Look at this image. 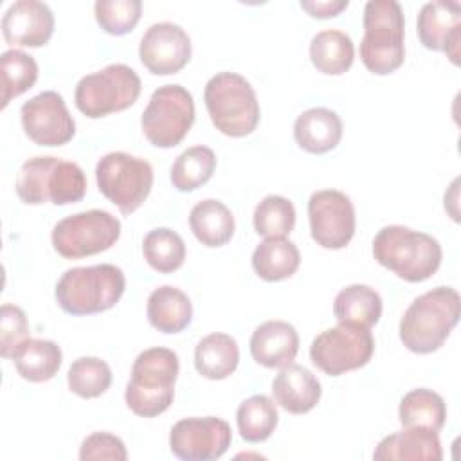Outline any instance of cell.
Masks as SVG:
<instances>
[{"instance_id": "12", "label": "cell", "mask_w": 461, "mask_h": 461, "mask_svg": "<svg viewBox=\"0 0 461 461\" xmlns=\"http://www.w3.org/2000/svg\"><path fill=\"white\" fill-rule=\"evenodd\" d=\"M375 351V339L369 328L339 322L335 328L321 331L312 346V362L326 375L339 376L364 367Z\"/></svg>"}, {"instance_id": "10", "label": "cell", "mask_w": 461, "mask_h": 461, "mask_svg": "<svg viewBox=\"0 0 461 461\" xmlns=\"http://www.w3.org/2000/svg\"><path fill=\"white\" fill-rule=\"evenodd\" d=\"M194 122V101L182 85H162L142 112L140 126L149 144L173 148L184 140Z\"/></svg>"}, {"instance_id": "6", "label": "cell", "mask_w": 461, "mask_h": 461, "mask_svg": "<svg viewBox=\"0 0 461 461\" xmlns=\"http://www.w3.org/2000/svg\"><path fill=\"white\" fill-rule=\"evenodd\" d=\"M14 187L23 203L67 205L83 200L86 176L76 162L50 155L32 157L22 164Z\"/></svg>"}, {"instance_id": "21", "label": "cell", "mask_w": 461, "mask_h": 461, "mask_svg": "<svg viewBox=\"0 0 461 461\" xmlns=\"http://www.w3.org/2000/svg\"><path fill=\"white\" fill-rule=\"evenodd\" d=\"M294 139L308 153H328L342 139V121L330 108H308L294 122Z\"/></svg>"}, {"instance_id": "11", "label": "cell", "mask_w": 461, "mask_h": 461, "mask_svg": "<svg viewBox=\"0 0 461 461\" xmlns=\"http://www.w3.org/2000/svg\"><path fill=\"white\" fill-rule=\"evenodd\" d=\"M121 236V221L108 211L90 209L59 220L52 229V247L67 259L108 250Z\"/></svg>"}, {"instance_id": "1", "label": "cell", "mask_w": 461, "mask_h": 461, "mask_svg": "<svg viewBox=\"0 0 461 461\" xmlns=\"http://www.w3.org/2000/svg\"><path fill=\"white\" fill-rule=\"evenodd\" d=\"M461 297L452 286H436L416 297L400 319V340L418 355L438 351L459 322Z\"/></svg>"}, {"instance_id": "36", "label": "cell", "mask_w": 461, "mask_h": 461, "mask_svg": "<svg viewBox=\"0 0 461 461\" xmlns=\"http://www.w3.org/2000/svg\"><path fill=\"white\" fill-rule=\"evenodd\" d=\"M68 389L81 398H97L112 384L110 366L97 357H79L67 373Z\"/></svg>"}, {"instance_id": "4", "label": "cell", "mask_w": 461, "mask_h": 461, "mask_svg": "<svg viewBox=\"0 0 461 461\" xmlns=\"http://www.w3.org/2000/svg\"><path fill=\"white\" fill-rule=\"evenodd\" d=\"M126 279L110 263L76 267L63 272L56 283V301L65 313L92 315L113 308L124 294Z\"/></svg>"}, {"instance_id": "35", "label": "cell", "mask_w": 461, "mask_h": 461, "mask_svg": "<svg viewBox=\"0 0 461 461\" xmlns=\"http://www.w3.org/2000/svg\"><path fill=\"white\" fill-rule=\"evenodd\" d=\"M254 230L263 238H285L294 230L295 207L279 194L265 196L254 209Z\"/></svg>"}, {"instance_id": "15", "label": "cell", "mask_w": 461, "mask_h": 461, "mask_svg": "<svg viewBox=\"0 0 461 461\" xmlns=\"http://www.w3.org/2000/svg\"><path fill=\"white\" fill-rule=\"evenodd\" d=\"M20 117L25 135L38 146H63L76 133V122L61 94L54 90L40 92L25 101Z\"/></svg>"}, {"instance_id": "14", "label": "cell", "mask_w": 461, "mask_h": 461, "mask_svg": "<svg viewBox=\"0 0 461 461\" xmlns=\"http://www.w3.org/2000/svg\"><path fill=\"white\" fill-rule=\"evenodd\" d=\"M232 441L229 423L216 416L184 418L169 432V448L182 461H211L221 457Z\"/></svg>"}, {"instance_id": "39", "label": "cell", "mask_w": 461, "mask_h": 461, "mask_svg": "<svg viewBox=\"0 0 461 461\" xmlns=\"http://www.w3.org/2000/svg\"><path fill=\"white\" fill-rule=\"evenodd\" d=\"M126 457H128V452L122 439L110 432H92L83 439L79 447L81 461H99V459L124 461Z\"/></svg>"}, {"instance_id": "5", "label": "cell", "mask_w": 461, "mask_h": 461, "mask_svg": "<svg viewBox=\"0 0 461 461\" xmlns=\"http://www.w3.org/2000/svg\"><path fill=\"white\" fill-rule=\"evenodd\" d=\"M362 23L364 36L358 52L364 67L376 76L400 68L405 59L402 5L396 0H369L364 5Z\"/></svg>"}, {"instance_id": "17", "label": "cell", "mask_w": 461, "mask_h": 461, "mask_svg": "<svg viewBox=\"0 0 461 461\" xmlns=\"http://www.w3.org/2000/svg\"><path fill=\"white\" fill-rule=\"evenodd\" d=\"M418 38L429 50L445 52L459 65L461 43V4L459 2H427L418 14Z\"/></svg>"}, {"instance_id": "20", "label": "cell", "mask_w": 461, "mask_h": 461, "mask_svg": "<svg viewBox=\"0 0 461 461\" xmlns=\"http://www.w3.org/2000/svg\"><path fill=\"white\" fill-rule=\"evenodd\" d=\"M272 394L279 407L290 414H306L321 400L322 389L317 376L299 366L288 364L281 367L272 382Z\"/></svg>"}, {"instance_id": "30", "label": "cell", "mask_w": 461, "mask_h": 461, "mask_svg": "<svg viewBox=\"0 0 461 461\" xmlns=\"http://www.w3.org/2000/svg\"><path fill=\"white\" fill-rule=\"evenodd\" d=\"M398 416L402 427H416L439 432L447 420V405L438 393L418 387L403 394L398 407Z\"/></svg>"}, {"instance_id": "27", "label": "cell", "mask_w": 461, "mask_h": 461, "mask_svg": "<svg viewBox=\"0 0 461 461\" xmlns=\"http://www.w3.org/2000/svg\"><path fill=\"white\" fill-rule=\"evenodd\" d=\"M13 362L23 380L47 382L59 371L63 353L52 340L27 339L13 355Z\"/></svg>"}, {"instance_id": "23", "label": "cell", "mask_w": 461, "mask_h": 461, "mask_svg": "<svg viewBox=\"0 0 461 461\" xmlns=\"http://www.w3.org/2000/svg\"><path fill=\"white\" fill-rule=\"evenodd\" d=\"M146 315L155 330L162 333H180L193 319V304L180 288L164 285L149 294Z\"/></svg>"}, {"instance_id": "7", "label": "cell", "mask_w": 461, "mask_h": 461, "mask_svg": "<svg viewBox=\"0 0 461 461\" xmlns=\"http://www.w3.org/2000/svg\"><path fill=\"white\" fill-rule=\"evenodd\" d=\"M205 108L216 130L229 137H245L259 122V103L252 85L236 72L214 74L203 90Z\"/></svg>"}, {"instance_id": "8", "label": "cell", "mask_w": 461, "mask_h": 461, "mask_svg": "<svg viewBox=\"0 0 461 461\" xmlns=\"http://www.w3.org/2000/svg\"><path fill=\"white\" fill-rule=\"evenodd\" d=\"M140 77L124 63H112L104 68L83 76L74 92L77 110L99 119L130 108L140 95Z\"/></svg>"}, {"instance_id": "22", "label": "cell", "mask_w": 461, "mask_h": 461, "mask_svg": "<svg viewBox=\"0 0 461 461\" xmlns=\"http://www.w3.org/2000/svg\"><path fill=\"white\" fill-rule=\"evenodd\" d=\"M375 459H412V461H441L443 450L439 436L429 429L403 427L394 434L385 436L373 452Z\"/></svg>"}, {"instance_id": "33", "label": "cell", "mask_w": 461, "mask_h": 461, "mask_svg": "<svg viewBox=\"0 0 461 461\" xmlns=\"http://www.w3.org/2000/svg\"><path fill=\"white\" fill-rule=\"evenodd\" d=\"M142 254L146 263L153 270L160 274H169L184 265L185 243L175 230L167 227H158L144 236Z\"/></svg>"}, {"instance_id": "2", "label": "cell", "mask_w": 461, "mask_h": 461, "mask_svg": "<svg viewBox=\"0 0 461 461\" xmlns=\"http://www.w3.org/2000/svg\"><path fill=\"white\" fill-rule=\"evenodd\" d=\"M375 259L409 283L432 277L441 265V245L430 234L403 227H382L373 240Z\"/></svg>"}, {"instance_id": "28", "label": "cell", "mask_w": 461, "mask_h": 461, "mask_svg": "<svg viewBox=\"0 0 461 461\" xmlns=\"http://www.w3.org/2000/svg\"><path fill=\"white\" fill-rule=\"evenodd\" d=\"M382 297L367 285H349L333 301V315L339 322L364 328L375 326L382 317Z\"/></svg>"}, {"instance_id": "38", "label": "cell", "mask_w": 461, "mask_h": 461, "mask_svg": "<svg viewBox=\"0 0 461 461\" xmlns=\"http://www.w3.org/2000/svg\"><path fill=\"white\" fill-rule=\"evenodd\" d=\"M29 339V322L25 312L14 304H2L0 310V355L13 358L22 342Z\"/></svg>"}, {"instance_id": "3", "label": "cell", "mask_w": 461, "mask_h": 461, "mask_svg": "<svg viewBox=\"0 0 461 461\" xmlns=\"http://www.w3.org/2000/svg\"><path fill=\"white\" fill-rule=\"evenodd\" d=\"M178 357L167 348H149L139 353L124 391L128 409L140 418H155L169 409L175 398Z\"/></svg>"}, {"instance_id": "25", "label": "cell", "mask_w": 461, "mask_h": 461, "mask_svg": "<svg viewBox=\"0 0 461 461\" xmlns=\"http://www.w3.org/2000/svg\"><path fill=\"white\" fill-rule=\"evenodd\" d=\"M189 227L194 238L205 247H221L234 234V216L230 209L214 198H207L193 205L189 212Z\"/></svg>"}, {"instance_id": "31", "label": "cell", "mask_w": 461, "mask_h": 461, "mask_svg": "<svg viewBox=\"0 0 461 461\" xmlns=\"http://www.w3.org/2000/svg\"><path fill=\"white\" fill-rule=\"evenodd\" d=\"M216 169V155L207 146H191L182 151L171 166V184L176 191L189 193L207 184Z\"/></svg>"}, {"instance_id": "18", "label": "cell", "mask_w": 461, "mask_h": 461, "mask_svg": "<svg viewBox=\"0 0 461 461\" xmlns=\"http://www.w3.org/2000/svg\"><path fill=\"white\" fill-rule=\"evenodd\" d=\"M54 32V14L45 2L16 0L2 18V34L9 45L41 47Z\"/></svg>"}, {"instance_id": "16", "label": "cell", "mask_w": 461, "mask_h": 461, "mask_svg": "<svg viewBox=\"0 0 461 461\" xmlns=\"http://www.w3.org/2000/svg\"><path fill=\"white\" fill-rule=\"evenodd\" d=\"M142 65L155 76H169L182 70L191 58L187 32L173 22H158L146 29L139 45Z\"/></svg>"}, {"instance_id": "37", "label": "cell", "mask_w": 461, "mask_h": 461, "mask_svg": "<svg viewBox=\"0 0 461 461\" xmlns=\"http://www.w3.org/2000/svg\"><path fill=\"white\" fill-rule=\"evenodd\" d=\"M140 0H97L94 4L97 23L104 32L113 36L131 32L140 20Z\"/></svg>"}, {"instance_id": "9", "label": "cell", "mask_w": 461, "mask_h": 461, "mask_svg": "<svg viewBox=\"0 0 461 461\" xmlns=\"http://www.w3.org/2000/svg\"><path fill=\"white\" fill-rule=\"evenodd\" d=\"M97 187L122 214L137 211L153 187V167L148 160L124 151H112L95 166Z\"/></svg>"}, {"instance_id": "24", "label": "cell", "mask_w": 461, "mask_h": 461, "mask_svg": "<svg viewBox=\"0 0 461 461\" xmlns=\"http://www.w3.org/2000/svg\"><path fill=\"white\" fill-rule=\"evenodd\" d=\"M238 362V342L227 333H209L194 348V367L203 378L223 380L236 371Z\"/></svg>"}, {"instance_id": "32", "label": "cell", "mask_w": 461, "mask_h": 461, "mask_svg": "<svg viewBox=\"0 0 461 461\" xmlns=\"http://www.w3.org/2000/svg\"><path fill=\"white\" fill-rule=\"evenodd\" d=\"M277 407L265 394H254L247 398L236 411L238 430L249 443H261L268 439L277 427Z\"/></svg>"}, {"instance_id": "34", "label": "cell", "mask_w": 461, "mask_h": 461, "mask_svg": "<svg viewBox=\"0 0 461 461\" xmlns=\"http://www.w3.org/2000/svg\"><path fill=\"white\" fill-rule=\"evenodd\" d=\"M0 76L2 108H5L13 97L32 88L38 79V63L31 54L20 49H9L0 56Z\"/></svg>"}, {"instance_id": "13", "label": "cell", "mask_w": 461, "mask_h": 461, "mask_svg": "<svg viewBox=\"0 0 461 461\" xmlns=\"http://www.w3.org/2000/svg\"><path fill=\"white\" fill-rule=\"evenodd\" d=\"M308 220L312 238L322 249H344L355 234V207L337 189H321L310 196Z\"/></svg>"}, {"instance_id": "19", "label": "cell", "mask_w": 461, "mask_h": 461, "mask_svg": "<svg viewBox=\"0 0 461 461\" xmlns=\"http://www.w3.org/2000/svg\"><path fill=\"white\" fill-rule=\"evenodd\" d=\"M250 355L265 367H285L299 351L297 330L286 321H267L250 337Z\"/></svg>"}, {"instance_id": "40", "label": "cell", "mask_w": 461, "mask_h": 461, "mask_svg": "<svg viewBox=\"0 0 461 461\" xmlns=\"http://www.w3.org/2000/svg\"><path fill=\"white\" fill-rule=\"evenodd\" d=\"M348 0H303L301 7L315 18L337 16L342 9L348 7Z\"/></svg>"}, {"instance_id": "29", "label": "cell", "mask_w": 461, "mask_h": 461, "mask_svg": "<svg viewBox=\"0 0 461 461\" xmlns=\"http://www.w3.org/2000/svg\"><path fill=\"white\" fill-rule=\"evenodd\" d=\"M310 59L313 67L328 76L344 74L355 59L351 38L339 29H324L310 41Z\"/></svg>"}, {"instance_id": "26", "label": "cell", "mask_w": 461, "mask_h": 461, "mask_svg": "<svg viewBox=\"0 0 461 461\" xmlns=\"http://www.w3.org/2000/svg\"><path fill=\"white\" fill-rule=\"evenodd\" d=\"M299 263V249L286 238H265L252 252L254 272L270 283L292 277Z\"/></svg>"}]
</instances>
